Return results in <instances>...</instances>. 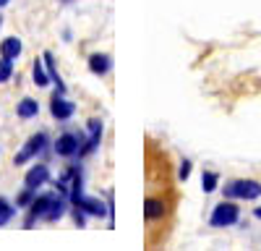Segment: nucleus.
Listing matches in <instances>:
<instances>
[{"instance_id":"obj_1","label":"nucleus","mask_w":261,"mask_h":251,"mask_svg":"<svg viewBox=\"0 0 261 251\" xmlns=\"http://www.w3.org/2000/svg\"><path fill=\"white\" fill-rule=\"evenodd\" d=\"M225 199H243V202H253L261 196V183L251 181V178H235L230 183H225Z\"/></svg>"},{"instance_id":"obj_2","label":"nucleus","mask_w":261,"mask_h":251,"mask_svg":"<svg viewBox=\"0 0 261 251\" xmlns=\"http://www.w3.org/2000/svg\"><path fill=\"white\" fill-rule=\"evenodd\" d=\"M235 222H241V207L235 204V199H225L212 209V217H209L212 228H230Z\"/></svg>"},{"instance_id":"obj_3","label":"nucleus","mask_w":261,"mask_h":251,"mask_svg":"<svg viewBox=\"0 0 261 251\" xmlns=\"http://www.w3.org/2000/svg\"><path fill=\"white\" fill-rule=\"evenodd\" d=\"M45 149H47V134L45 131H37V134H32L27 139V144L21 146V152L13 157V165H24V162L34 160L37 155H42Z\"/></svg>"},{"instance_id":"obj_4","label":"nucleus","mask_w":261,"mask_h":251,"mask_svg":"<svg viewBox=\"0 0 261 251\" xmlns=\"http://www.w3.org/2000/svg\"><path fill=\"white\" fill-rule=\"evenodd\" d=\"M84 141H86L84 134H71V131H65V134L58 136V141H55L53 149H55L58 157H76Z\"/></svg>"},{"instance_id":"obj_5","label":"nucleus","mask_w":261,"mask_h":251,"mask_svg":"<svg viewBox=\"0 0 261 251\" xmlns=\"http://www.w3.org/2000/svg\"><path fill=\"white\" fill-rule=\"evenodd\" d=\"M55 196L58 194H39V196H34V202L29 204V215L24 220V228H32L37 220H45V215H47V209H50Z\"/></svg>"},{"instance_id":"obj_6","label":"nucleus","mask_w":261,"mask_h":251,"mask_svg":"<svg viewBox=\"0 0 261 251\" xmlns=\"http://www.w3.org/2000/svg\"><path fill=\"white\" fill-rule=\"evenodd\" d=\"M73 113H76V105L65 97L63 92H55L53 94V99H50V115L55 118V120H71L73 118Z\"/></svg>"},{"instance_id":"obj_7","label":"nucleus","mask_w":261,"mask_h":251,"mask_svg":"<svg viewBox=\"0 0 261 251\" xmlns=\"http://www.w3.org/2000/svg\"><path fill=\"white\" fill-rule=\"evenodd\" d=\"M102 129H105V123H102V118H92L89 123H86V131H89V139H86L84 144H81V149H79V157H86V155H92L97 146H99V141H102Z\"/></svg>"},{"instance_id":"obj_8","label":"nucleus","mask_w":261,"mask_h":251,"mask_svg":"<svg viewBox=\"0 0 261 251\" xmlns=\"http://www.w3.org/2000/svg\"><path fill=\"white\" fill-rule=\"evenodd\" d=\"M71 202L76 204V207H81L89 217H105L110 209H107V204L102 202V199H94V196H84V194H76V196H71Z\"/></svg>"},{"instance_id":"obj_9","label":"nucleus","mask_w":261,"mask_h":251,"mask_svg":"<svg viewBox=\"0 0 261 251\" xmlns=\"http://www.w3.org/2000/svg\"><path fill=\"white\" fill-rule=\"evenodd\" d=\"M47 181H50V167L42 165V162L32 165L29 170H27V175H24V186L27 188H34V191H37L39 186H45Z\"/></svg>"},{"instance_id":"obj_10","label":"nucleus","mask_w":261,"mask_h":251,"mask_svg":"<svg viewBox=\"0 0 261 251\" xmlns=\"http://www.w3.org/2000/svg\"><path fill=\"white\" fill-rule=\"evenodd\" d=\"M113 68V58L107 55V53H92L89 55V71L94 76H105V73H110Z\"/></svg>"},{"instance_id":"obj_11","label":"nucleus","mask_w":261,"mask_h":251,"mask_svg":"<svg viewBox=\"0 0 261 251\" xmlns=\"http://www.w3.org/2000/svg\"><path fill=\"white\" fill-rule=\"evenodd\" d=\"M144 217H146L149 222L162 220V217H165V202L157 199V196H149V199L144 202Z\"/></svg>"},{"instance_id":"obj_12","label":"nucleus","mask_w":261,"mask_h":251,"mask_svg":"<svg viewBox=\"0 0 261 251\" xmlns=\"http://www.w3.org/2000/svg\"><path fill=\"white\" fill-rule=\"evenodd\" d=\"M21 53H24V45H21L18 37H6L3 42H0V58H11L16 60Z\"/></svg>"},{"instance_id":"obj_13","label":"nucleus","mask_w":261,"mask_h":251,"mask_svg":"<svg viewBox=\"0 0 261 251\" xmlns=\"http://www.w3.org/2000/svg\"><path fill=\"white\" fill-rule=\"evenodd\" d=\"M65 212H68V202H65V196H63V194H58V196L53 199L50 209H47V215H45V222H58Z\"/></svg>"},{"instance_id":"obj_14","label":"nucleus","mask_w":261,"mask_h":251,"mask_svg":"<svg viewBox=\"0 0 261 251\" xmlns=\"http://www.w3.org/2000/svg\"><path fill=\"white\" fill-rule=\"evenodd\" d=\"M37 113H39V102L37 99H32V97H24L18 105H16V115L21 118V120H29V118H37Z\"/></svg>"},{"instance_id":"obj_15","label":"nucleus","mask_w":261,"mask_h":251,"mask_svg":"<svg viewBox=\"0 0 261 251\" xmlns=\"http://www.w3.org/2000/svg\"><path fill=\"white\" fill-rule=\"evenodd\" d=\"M32 79H34L37 87H47V84H53V81H50V73H47V68H45V60H34Z\"/></svg>"},{"instance_id":"obj_16","label":"nucleus","mask_w":261,"mask_h":251,"mask_svg":"<svg viewBox=\"0 0 261 251\" xmlns=\"http://www.w3.org/2000/svg\"><path fill=\"white\" fill-rule=\"evenodd\" d=\"M217 186H220V175H217L214 170H204L201 173V191L212 194V191H217Z\"/></svg>"},{"instance_id":"obj_17","label":"nucleus","mask_w":261,"mask_h":251,"mask_svg":"<svg viewBox=\"0 0 261 251\" xmlns=\"http://www.w3.org/2000/svg\"><path fill=\"white\" fill-rule=\"evenodd\" d=\"M13 215H16V207H13L6 196H0V228L8 225V222L13 220Z\"/></svg>"},{"instance_id":"obj_18","label":"nucleus","mask_w":261,"mask_h":251,"mask_svg":"<svg viewBox=\"0 0 261 251\" xmlns=\"http://www.w3.org/2000/svg\"><path fill=\"white\" fill-rule=\"evenodd\" d=\"M34 188H27L24 186V191H18V196H16V209H27L32 202H34Z\"/></svg>"},{"instance_id":"obj_19","label":"nucleus","mask_w":261,"mask_h":251,"mask_svg":"<svg viewBox=\"0 0 261 251\" xmlns=\"http://www.w3.org/2000/svg\"><path fill=\"white\" fill-rule=\"evenodd\" d=\"M11 76H13V60L11 58H0V84L11 81Z\"/></svg>"},{"instance_id":"obj_20","label":"nucleus","mask_w":261,"mask_h":251,"mask_svg":"<svg viewBox=\"0 0 261 251\" xmlns=\"http://www.w3.org/2000/svg\"><path fill=\"white\" fill-rule=\"evenodd\" d=\"M86 217H89V215H86L81 207H76V204H73V222H76L79 228H84V225H86Z\"/></svg>"},{"instance_id":"obj_21","label":"nucleus","mask_w":261,"mask_h":251,"mask_svg":"<svg viewBox=\"0 0 261 251\" xmlns=\"http://www.w3.org/2000/svg\"><path fill=\"white\" fill-rule=\"evenodd\" d=\"M191 165H193L191 160H183V162H180V167H178V178H180V181H188V175H191Z\"/></svg>"},{"instance_id":"obj_22","label":"nucleus","mask_w":261,"mask_h":251,"mask_svg":"<svg viewBox=\"0 0 261 251\" xmlns=\"http://www.w3.org/2000/svg\"><path fill=\"white\" fill-rule=\"evenodd\" d=\"M253 217H258V220H261V207H256V209H253Z\"/></svg>"},{"instance_id":"obj_23","label":"nucleus","mask_w":261,"mask_h":251,"mask_svg":"<svg viewBox=\"0 0 261 251\" xmlns=\"http://www.w3.org/2000/svg\"><path fill=\"white\" fill-rule=\"evenodd\" d=\"M8 3H11V0H0V8H6Z\"/></svg>"},{"instance_id":"obj_24","label":"nucleus","mask_w":261,"mask_h":251,"mask_svg":"<svg viewBox=\"0 0 261 251\" xmlns=\"http://www.w3.org/2000/svg\"><path fill=\"white\" fill-rule=\"evenodd\" d=\"M60 3H73V0H60Z\"/></svg>"},{"instance_id":"obj_25","label":"nucleus","mask_w":261,"mask_h":251,"mask_svg":"<svg viewBox=\"0 0 261 251\" xmlns=\"http://www.w3.org/2000/svg\"><path fill=\"white\" fill-rule=\"evenodd\" d=\"M0 27H3V16H0Z\"/></svg>"}]
</instances>
